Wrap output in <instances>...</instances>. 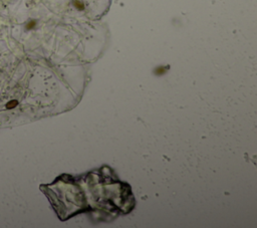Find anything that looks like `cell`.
<instances>
[{"instance_id":"obj_1","label":"cell","mask_w":257,"mask_h":228,"mask_svg":"<svg viewBox=\"0 0 257 228\" xmlns=\"http://www.w3.org/2000/svg\"><path fill=\"white\" fill-rule=\"evenodd\" d=\"M17 105H18V103H17L16 101H12V102H10V103H8V104L6 105V107H7V108H13V107H15Z\"/></svg>"},{"instance_id":"obj_2","label":"cell","mask_w":257,"mask_h":228,"mask_svg":"<svg viewBox=\"0 0 257 228\" xmlns=\"http://www.w3.org/2000/svg\"><path fill=\"white\" fill-rule=\"evenodd\" d=\"M35 25V22L34 21H31V22H29L28 24H27V29H30V28H32V27Z\"/></svg>"}]
</instances>
